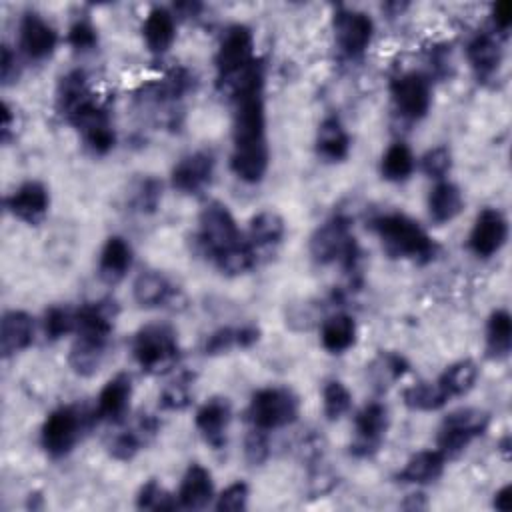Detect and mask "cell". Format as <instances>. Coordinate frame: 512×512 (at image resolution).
I'll list each match as a JSON object with an SVG mask.
<instances>
[{
  "mask_svg": "<svg viewBox=\"0 0 512 512\" xmlns=\"http://www.w3.org/2000/svg\"><path fill=\"white\" fill-rule=\"evenodd\" d=\"M110 338L106 336H94V334H82L78 332L70 354L68 364L78 376H92L98 372V368L104 362L106 350H108Z\"/></svg>",
  "mask_w": 512,
  "mask_h": 512,
  "instance_id": "cb8c5ba5",
  "label": "cell"
},
{
  "mask_svg": "<svg viewBox=\"0 0 512 512\" xmlns=\"http://www.w3.org/2000/svg\"><path fill=\"white\" fill-rule=\"evenodd\" d=\"M372 228L392 258H406L418 264L436 258L438 244L416 220L402 212H388L374 218Z\"/></svg>",
  "mask_w": 512,
  "mask_h": 512,
  "instance_id": "6da1fadb",
  "label": "cell"
},
{
  "mask_svg": "<svg viewBox=\"0 0 512 512\" xmlns=\"http://www.w3.org/2000/svg\"><path fill=\"white\" fill-rule=\"evenodd\" d=\"M0 78L2 84H10L18 78V66H16V54L10 50V46H2V58H0Z\"/></svg>",
  "mask_w": 512,
  "mask_h": 512,
  "instance_id": "f907efd6",
  "label": "cell"
},
{
  "mask_svg": "<svg viewBox=\"0 0 512 512\" xmlns=\"http://www.w3.org/2000/svg\"><path fill=\"white\" fill-rule=\"evenodd\" d=\"M390 424L388 408L382 402H368L360 408L354 418V440L350 444V454L356 458H370L378 452L386 430Z\"/></svg>",
  "mask_w": 512,
  "mask_h": 512,
  "instance_id": "8fae6325",
  "label": "cell"
},
{
  "mask_svg": "<svg viewBox=\"0 0 512 512\" xmlns=\"http://www.w3.org/2000/svg\"><path fill=\"white\" fill-rule=\"evenodd\" d=\"M142 38L152 54L168 52L176 38L174 16L166 8H152L142 22Z\"/></svg>",
  "mask_w": 512,
  "mask_h": 512,
  "instance_id": "f1b7e54d",
  "label": "cell"
},
{
  "mask_svg": "<svg viewBox=\"0 0 512 512\" xmlns=\"http://www.w3.org/2000/svg\"><path fill=\"white\" fill-rule=\"evenodd\" d=\"M34 342V320L24 310H8L0 320V352L10 358Z\"/></svg>",
  "mask_w": 512,
  "mask_h": 512,
  "instance_id": "44dd1931",
  "label": "cell"
},
{
  "mask_svg": "<svg viewBox=\"0 0 512 512\" xmlns=\"http://www.w3.org/2000/svg\"><path fill=\"white\" fill-rule=\"evenodd\" d=\"M464 208V198L460 188L450 180H438L428 194V214L432 222L446 224L454 220Z\"/></svg>",
  "mask_w": 512,
  "mask_h": 512,
  "instance_id": "4dcf8cb0",
  "label": "cell"
},
{
  "mask_svg": "<svg viewBox=\"0 0 512 512\" xmlns=\"http://www.w3.org/2000/svg\"><path fill=\"white\" fill-rule=\"evenodd\" d=\"M314 148L324 162H342L350 152V136L338 116H326L316 132Z\"/></svg>",
  "mask_w": 512,
  "mask_h": 512,
  "instance_id": "d4e9b609",
  "label": "cell"
},
{
  "mask_svg": "<svg viewBox=\"0 0 512 512\" xmlns=\"http://www.w3.org/2000/svg\"><path fill=\"white\" fill-rule=\"evenodd\" d=\"M414 154L404 142H394L382 154L380 174L388 182H404L414 172Z\"/></svg>",
  "mask_w": 512,
  "mask_h": 512,
  "instance_id": "d590c367",
  "label": "cell"
},
{
  "mask_svg": "<svg viewBox=\"0 0 512 512\" xmlns=\"http://www.w3.org/2000/svg\"><path fill=\"white\" fill-rule=\"evenodd\" d=\"M134 300L142 308H164L178 298V288L160 272H140L132 284Z\"/></svg>",
  "mask_w": 512,
  "mask_h": 512,
  "instance_id": "7402d4cb",
  "label": "cell"
},
{
  "mask_svg": "<svg viewBox=\"0 0 512 512\" xmlns=\"http://www.w3.org/2000/svg\"><path fill=\"white\" fill-rule=\"evenodd\" d=\"M490 426V414L480 408H458L450 412L438 430V450L448 458H454L466 450V446L482 436Z\"/></svg>",
  "mask_w": 512,
  "mask_h": 512,
  "instance_id": "52a82bcc",
  "label": "cell"
},
{
  "mask_svg": "<svg viewBox=\"0 0 512 512\" xmlns=\"http://www.w3.org/2000/svg\"><path fill=\"white\" fill-rule=\"evenodd\" d=\"M422 172L434 180H444V176L452 168V154L446 146H436L430 148L422 158H420Z\"/></svg>",
  "mask_w": 512,
  "mask_h": 512,
  "instance_id": "f6af8a7d",
  "label": "cell"
},
{
  "mask_svg": "<svg viewBox=\"0 0 512 512\" xmlns=\"http://www.w3.org/2000/svg\"><path fill=\"white\" fill-rule=\"evenodd\" d=\"M268 436L264 430L252 428L244 440V456L250 464H262L268 458Z\"/></svg>",
  "mask_w": 512,
  "mask_h": 512,
  "instance_id": "681fc988",
  "label": "cell"
},
{
  "mask_svg": "<svg viewBox=\"0 0 512 512\" xmlns=\"http://www.w3.org/2000/svg\"><path fill=\"white\" fill-rule=\"evenodd\" d=\"M402 400L410 410L434 412L440 410L450 398L438 382H418L402 390Z\"/></svg>",
  "mask_w": 512,
  "mask_h": 512,
  "instance_id": "8d00e7d4",
  "label": "cell"
},
{
  "mask_svg": "<svg viewBox=\"0 0 512 512\" xmlns=\"http://www.w3.org/2000/svg\"><path fill=\"white\" fill-rule=\"evenodd\" d=\"M322 348L330 354H342L356 342V322L350 314L336 312L320 326Z\"/></svg>",
  "mask_w": 512,
  "mask_h": 512,
  "instance_id": "1f68e13d",
  "label": "cell"
},
{
  "mask_svg": "<svg viewBox=\"0 0 512 512\" xmlns=\"http://www.w3.org/2000/svg\"><path fill=\"white\" fill-rule=\"evenodd\" d=\"M214 498V482L208 468L202 464H190L182 476L180 488L176 492L178 508L202 510Z\"/></svg>",
  "mask_w": 512,
  "mask_h": 512,
  "instance_id": "ffe728a7",
  "label": "cell"
},
{
  "mask_svg": "<svg viewBox=\"0 0 512 512\" xmlns=\"http://www.w3.org/2000/svg\"><path fill=\"white\" fill-rule=\"evenodd\" d=\"M2 114H4V118H2V142H8L10 140V134L14 132V128H16V116H14V110L10 108V104L8 102H4L2 104Z\"/></svg>",
  "mask_w": 512,
  "mask_h": 512,
  "instance_id": "f5cc1de1",
  "label": "cell"
},
{
  "mask_svg": "<svg viewBox=\"0 0 512 512\" xmlns=\"http://www.w3.org/2000/svg\"><path fill=\"white\" fill-rule=\"evenodd\" d=\"M242 240L244 238L228 206L222 202H210L204 206L200 212L198 244L212 260Z\"/></svg>",
  "mask_w": 512,
  "mask_h": 512,
  "instance_id": "ba28073f",
  "label": "cell"
},
{
  "mask_svg": "<svg viewBox=\"0 0 512 512\" xmlns=\"http://www.w3.org/2000/svg\"><path fill=\"white\" fill-rule=\"evenodd\" d=\"M86 420L88 414L74 404L52 410L40 430V444L44 452L52 458H62L70 454L80 440L82 430L86 428Z\"/></svg>",
  "mask_w": 512,
  "mask_h": 512,
  "instance_id": "8992f818",
  "label": "cell"
},
{
  "mask_svg": "<svg viewBox=\"0 0 512 512\" xmlns=\"http://www.w3.org/2000/svg\"><path fill=\"white\" fill-rule=\"evenodd\" d=\"M332 26L336 44L348 58L362 56L372 42L374 22L366 12L340 8L334 12Z\"/></svg>",
  "mask_w": 512,
  "mask_h": 512,
  "instance_id": "7c38bea8",
  "label": "cell"
},
{
  "mask_svg": "<svg viewBox=\"0 0 512 512\" xmlns=\"http://www.w3.org/2000/svg\"><path fill=\"white\" fill-rule=\"evenodd\" d=\"M234 120H232V140L234 150L246 148H266V108L262 90L234 92Z\"/></svg>",
  "mask_w": 512,
  "mask_h": 512,
  "instance_id": "5b68a950",
  "label": "cell"
},
{
  "mask_svg": "<svg viewBox=\"0 0 512 512\" xmlns=\"http://www.w3.org/2000/svg\"><path fill=\"white\" fill-rule=\"evenodd\" d=\"M508 240V220L496 208H484L476 214L468 246L480 258H490L502 250Z\"/></svg>",
  "mask_w": 512,
  "mask_h": 512,
  "instance_id": "5bb4252c",
  "label": "cell"
},
{
  "mask_svg": "<svg viewBox=\"0 0 512 512\" xmlns=\"http://www.w3.org/2000/svg\"><path fill=\"white\" fill-rule=\"evenodd\" d=\"M20 50L30 60H46L58 44V32L40 14L26 12L18 26Z\"/></svg>",
  "mask_w": 512,
  "mask_h": 512,
  "instance_id": "2e32d148",
  "label": "cell"
},
{
  "mask_svg": "<svg viewBox=\"0 0 512 512\" xmlns=\"http://www.w3.org/2000/svg\"><path fill=\"white\" fill-rule=\"evenodd\" d=\"M132 354L142 372L150 376L168 374L180 360L176 330L168 324H146L132 340Z\"/></svg>",
  "mask_w": 512,
  "mask_h": 512,
  "instance_id": "7a4b0ae2",
  "label": "cell"
},
{
  "mask_svg": "<svg viewBox=\"0 0 512 512\" xmlns=\"http://www.w3.org/2000/svg\"><path fill=\"white\" fill-rule=\"evenodd\" d=\"M132 400V378L126 372L112 376L100 390L96 398L94 418L118 424L126 418Z\"/></svg>",
  "mask_w": 512,
  "mask_h": 512,
  "instance_id": "ac0fdd59",
  "label": "cell"
},
{
  "mask_svg": "<svg viewBox=\"0 0 512 512\" xmlns=\"http://www.w3.org/2000/svg\"><path fill=\"white\" fill-rule=\"evenodd\" d=\"M158 428L160 422L152 414H142L132 428L114 436L110 442V456L120 462L132 460L158 434Z\"/></svg>",
  "mask_w": 512,
  "mask_h": 512,
  "instance_id": "603a6c76",
  "label": "cell"
},
{
  "mask_svg": "<svg viewBox=\"0 0 512 512\" xmlns=\"http://www.w3.org/2000/svg\"><path fill=\"white\" fill-rule=\"evenodd\" d=\"M408 360L402 354L396 352H382L372 364H370V376L378 388H386L392 382L400 380L408 372Z\"/></svg>",
  "mask_w": 512,
  "mask_h": 512,
  "instance_id": "f35d334b",
  "label": "cell"
},
{
  "mask_svg": "<svg viewBox=\"0 0 512 512\" xmlns=\"http://www.w3.org/2000/svg\"><path fill=\"white\" fill-rule=\"evenodd\" d=\"M232 348H238V328H230V326L214 330L204 342V352L208 356H218Z\"/></svg>",
  "mask_w": 512,
  "mask_h": 512,
  "instance_id": "c3c4849f",
  "label": "cell"
},
{
  "mask_svg": "<svg viewBox=\"0 0 512 512\" xmlns=\"http://www.w3.org/2000/svg\"><path fill=\"white\" fill-rule=\"evenodd\" d=\"M136 506L140 510H176V496L168 494L154 478L140 486L136 494Z\"/></svg>",
  "mask_w": 512,
  "mask_h": 512,
  "instance_id": "ee69618b",
  "label": "cell"
},
{
  "mask_svg": "<svg viewBox=\"0 0 512 512\" xmlns=\"http://www.w3.org/2000/svg\"><path fill=\"white\" fill-rule=\"evenodd\" d=\"M300 412L298 396L286 386H266L252 394L246 416L252 428L270 432L296 422Z\"/></svg>",
  "mask_w": 512,
  "mask_h": 512,
  "instance_id": "277c9868",
  "label": "cell"
},
{
  "mask_svg": "<svg viewBox=\"0 0 512 512\" xmlns=\"http://www.w3.org/2000/svg\"><path fill=\"white\" fill-rule=\"evenodd\" d=\"M162 198V182L154 176L138 180L130 190V206L140 214L156 212Z\"/></svg>",
  "mask_w": 512,
  "mask_h": 512,
  "instance_id": "60d3db41",
  "label": "cell"
},
{
  "mask_svg": "<svg viewBox=\"0 0 512 512\" xmlns=\"http://www.w3.org/2000/svg\"><path fill=\"white\" fill-rule=\"evenodd\" d=\"M214 264L228 276L246 274L256 266V248L248 240H242L236 246L222 252L218 258H214Z\"/></svg>",
  "mask_w": 512,
  "mask_h": 512,
  "instance_id": "74e56055",
  "label": "cell"
},
{
  "mask_svg": "<svg viewBox=\"0 0 512 512\" xmlns=\"http://www.w3.org/2000/svg\"><path fill=\"white\" fill-rule=\"evenodd\" d=\"M390 94L396 110L408 120H420L430 110V80L422 72H406L394 78L390 84Z\"/></svg>",
  "mask_w": 512,
  "mask_h": 512,
  "instance_id": "4fadbf2b",
  "label": "cell"
},
{
  "mask_svg": "<svg viewBox=\"0 0 512 512\" xmlns=\"http://www.w3.org/2000/svg\"><path fill=\"white\" fill-rule=\"evenodd\" d=\"M132 260L134 254L130 244L122 236H110L100 250L98 276L108 284H116L132 268Z\"/></svg>",
  "mask_w": 512,
  "mask_h": 512,
  "instance_id": "484cf974",
  "label": "cell"
},
{
  "mask_svg": "<svg viewBox=\"0 0 512 512\" xmlns=\"http://www.w3.org/2000/svg\"><path fill=\"white\" fill-rule=\"evenodd\" d=\"M214 156L208 150H196L180 158L172 172L170 182L182 194H200L206 186H210L214 176Z\"/></svg>",
  "mask_w": 512,
  "mask_h": 512,
  "instance_id": "9a60e30c",
  "label": "cell"
},
{
  "mask_svg": "<svg viewBox=\"0 0 512 512\" xmlns=\"http://www.w3.org/2000/svg\"><path fill=\"white\" fill-rule=\"evenodd\" d=\"M68 44L76 50V52H88L94 50L98 44V32L92 26L90 20H76L70 30H68Z\"/></svg>",
  "mask_w": 512,
  "mask_h": 512,
  "instance_id": "7dc6e473",
  "label": "cell"
},
{
  "mask_svg": "<svg viewBox=\"0 0 512 512\" xmlns=\"http://www.w3.org/2000/svg\"><path fill=\"white\" fill-rule=\"evenodd\" d=\"M512 348V316L508 310L498 308L486 322V352L492 360H502Z\"/></svg>",
  "mask_w": 512,
  "mask_h": 512,
  "instance_id": "d6a6232c",
  "label": "cell"
},
{
  "mask_svg": "<svg viewBox=\"0 0 512 512\" xmlns=\"http://www.w3.org/2000/svg\"><path fill=\"white\" fill-rule=\"evenodd\" d=\"M310 256L318 264L340 262L348 272L356 270L360 248L350 232V220L342 214L326 220L310 238Z\"/></svg>",
  "mask_w": 512,
  "mask_h": 512,
  "instance_id": "3957f363",
  "label": "cell"
},
{
  "mask_svg": "<svg viewBox=\"0 0 512 512\" xmlns=\"http://www.w3.org/2000/svg\"><path fill=\"white\" fill-rule=\"evenodd\" d=\"M352 406V394L340 380H328L322 388V410L324 416L334 422L340 420Z\"/></svg>",
  "mask_w": 512,
  "mask_h": 512,
  "instance_id": "7bdbcfd3",
  "label": "cell"
},
{
  "mask_svg": "<svg viewBox=\"0 0 512 512\" xmlns=\"http://www.w3.org/2000/svg\"><path fill=\"white\" fill-rule=\"evenodd\" d=\"M68 122L74 128H78V132L82 134L84 146L92 154L104 156L114 148L116 132L112 128V122H110V116H108L106 108L98 102V98H92L82 108H78L68 118Z\"/></svg>",
  "mask_w": 512,
  "mask_h": 512,
  "instance_id": "9c48e42d",
  "label": "cell"
},
{
  "mask_svg": "<svg viewBox=\"0 0 512 512\" xmlns=\"http://www.w3.org/2000/svg\"><path fill=\"white\" fill-rule=\"evenodd\" d=\"M48 206H50L48 190L38 180H28V182L20 184L6 198V210L14 218H18L30 226H36L44 220V216L48 214Z\"/></svg>",
  "mask_w": 512,
  "mask_h": 512,
  "instance_id": "e0dca14e",
  "label": "cell"
},
{
  "mask_svg": "<svg viewBox=\"0 0 512 512\" xmlns=\"http://www.w3.org/2000/svg\"><path fill=\"white\" fill-rule=\"evenodd\" d=\"M192 386H194V374L182 372L162 388L158 406L162 410H184L192 402Z\"/></svg>",
  "mask_w": 512,
  "mask_h": 512,
  "instance_id": "ab89813d",
  "label": "cell"
},
{
  "mask_svg": "<svg viewBox=\"0 0 512 512\" xmlns=\"http://www.w3.org/2000/svg\"><path fill=\"white\" fill-rule=\"evenodd\" d=\"M284 232H286L284 218L274 210H264V212H258L256 216L250 218L248 242L254 248L276 246V244L282 242Z\"/></svg>",
  "mask_w": 512,
  "mask_h": 512,
  "instance_id": "836d02e7",
  "label": "cell"
},
{
  "mask_svg": "<svg viewBox=\"0 0 512 512\" xmlns=\"http://www.w3.org/2000/svg\"><path fill=\"white\" fill-rule=\"evenodd\" d=\"M42 332L46 340H60L76 332V310L68 306H50L42 318Z\"/></svg>",
  "mask_w": 512,
  "mask_h": 512,
  "instance_id": "b9f144b4",
  "label": "cell"
},
{
  "mask_svg": "<svg viewBox=\"0 0 512 512\" xmlns=\"http://www.w3.org/2000/svg\"><path fill=\"white\" fill-rule=\"evenodd\" d=\"M444 466L446 456L438 448H428L412 454L402 466V470L396 474V478L404 484H430L442 476Z\"/></svg>",
  "mask_w": 512,
  "mask_h": 512,
  "instance_id": "4316f807",
  "label": "cell"
},
{
  "mask_svg": "<svg viewBox=\"0 0 512 512\" xmlns=\"http://www.w3.org/2000/svg\"><path fill=\"white\" fill-rule=\"evenodd\" d=\"M478 380V366L474 360L464 358L458 360L454 364H450L440 376H438V384L442 386V390L448 394V398H456V396H464L468 394L474 384Z\"/></svg>",
  "mask_w": 512,
  "mask_h": 512,
  "instance_id": "e575fe53",
  "label": "cell"
},
{
  "mask_svg": "<svg viewBox=\"0 0 512 512\" xmlns=\"http://www.w3.org/2000/svg\"><path fill=\"white\" fill-rule=\"evenodd\" d=\"M232 420V406L228 398L214 396L206 400L194 416V424L200 432V436L212 446V448H222L226 444V430Z\"/></svg>",
  "mask_w": 512,
  "mask_h": 512,
  "instance_id": "d6986e66",
  "label": "cell"
},
{
  "mask_svg": "<svg viewBox=\"0 0 512 512\" xmlns=\"http://www.w3.org/2000/svg\"><path fill=\"white\" fill-rule=\"evenodd\" d=\"M94 92L88 86V78L82 70H72L60 78L56 90V108L68 120L80 106L90 102Z\"/></svg>",
  "mask_w": 512,
  "mask_h": 512,
  "instance_id": "f546056e",
  "label": "cell"
},
{
  "mask_svg": "<svg viewBox=\"0 0 512 512\" xmlns=\"http://www.w3.org/2000/svg\"><path fill=\"white\" fill-rule=\"evenodd\" d=\"M254 60V36L244 24H234L220 40L214 64L220 80H234Z\"/></svg>",
  "mask_w": 512,
  "mask_h": 512,
  "instance_id": "30bf717a",
  "label": "cell"
},
{
  "mask_svg": "<svg viewBox=\"0 0 512 512\" xmlns=\"http://www.w3.org/2000/svg\"><path fill=\"white\" fill-rule=\"evenodd\" d=\"M492 506H494L496 510H500V512H508V510L512 508V486H510V484L502 486V488L494 494Z\"/></svg>",
  "mask_w": 512,
  "mask_h": 512,
  "instance_id": "db71d44e",
  "label": "cell"
},
{
  "mask_svg": "<svg viewBox=\"0 0 512 512\" xmlns=\"http://www.w3.org/2000/svg\"><path fill=\"white\" fill-rule=\"evenodd\" d=\"M492 20H494V26L498 30L506 32L510 28V22H512V4L508 0L496 2L492 6Z\"/></svg>",
  "mask_w": 512,
  "mask_h": 512,
  "instance_id": "816d5d0a",
  "label": "cell"
},
{
  "mask_svg": "<svg viewBox=\"0 0 512 512\" xmlns=\"http://www.w3.org/2000/svg\"><path fill=\"white\" fill-rule=\"evenodd\" d=\"M248 496H250V490H248V484L238 480L230 486H226L218 496H216V504L214 508L218 512H238V510H246L248 506Z\"/></svg>",
  "mask_w": 512,
  "mask_h": 512,
  "instance_id": "bcb514c9",
  "label": "cell"
},
{
  "mask_svg": "<svg viewBox=\"0 0 512 512\" xmlns=\"http://www.w3.org/2000/svg\"><path fill=\"white\" fill-rule=\"evenodd\" d=\"M466 56H468V62H470L474 74L478 76V80H488L496 74V70L502 62V48H500V42L492 34L480 32L468 42Z\"/></svg>",
  "mask_w": 512,
  "mask_h": 512,
  "instance_id": "83f0119b",
  "label": "cell"
}]
</instances>
